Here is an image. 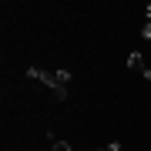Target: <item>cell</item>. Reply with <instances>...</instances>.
I'll return each mask as SVG.
<instances>
[{"label": "cell", "instance_id": "6da1fadb", "mask_svg": "<svg viewBox=\"0 0 151 151\" xmlns=\"http://www.w3.org/2000/svg\"><path fill=\"white\" fill-rule=\"evenodd\" d=\"M27 77L30 81H40V84H47L50 91H54L60 101H67V84H70V70H44V67H30L27 70Z\"/></svg>", "mask_w": 151, "mask_h": 151}, {"label": "cell", "instance_id": "7a4b0ae2", "mask_svg": "<svg viewBox=\"0 0 151 151\" xmlns=\"http://www.w3.org/2000/svg\"><path fill=\"white\" fill-rule=\"evenodd\" d=\"M128 67H131V70H145V57H141L138 50H134V54L128 57Z\"/></svg>", "mask_w": 151, "mask_h": 151}, {"label": "cell", "instance_id": "3957f363", "mask_svg": "<svg viewBox=\"0 0 151 151\" xmlns=\"http://www.w3.org/2000/svg\"><path fill=\"white\" fill-rule=\"evenodd\" d=\"M141 37H145V40H151V24L145 20V27H141Z\"/></svg>", "mask_w": 151, "mask_h": 151}, {"label": "cell", "instance_id": "277c9868", "mask_svg": "<svg viewBox=\"0 0 151 151\" xmlns=\"http://www.w3.org/2000/svg\"><path fill=\"white\" fill-rule=\"evenodd\" d=\"M101 151H124V148H121V145H118V141H111V145H104V148H101Z\"/></svg>", "mask_w": 151, "mask_h": 151}, {"label": "cell", "instance_id": "5b68a950", "mask_svg": "<svg viewBox=\"0 0 151 151\" xmlns=\"http://www.w3.org/2000/svg\"><path fill=\"white\" fill-rule=\"evenodd\" d=\"M145 20H148V24H151V4H148V7H145Z\"/></svg>", "mask_w": 151, "mask_h": 151}]
</instances>
